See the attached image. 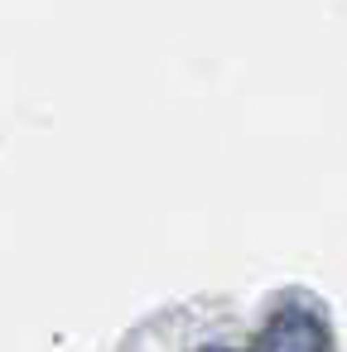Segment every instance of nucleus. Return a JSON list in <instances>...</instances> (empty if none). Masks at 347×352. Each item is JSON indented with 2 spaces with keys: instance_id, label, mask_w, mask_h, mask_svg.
<instances>
[{
  "instance_id": "obj_1",
  "label": "nucleus",
  "mask_w": 347,
  "mask_h": 352,
  "mask_svg": "<svg viewBox=\"0 0 347 352\" xmlns=\"http://www.w3.org/2000/svg\"><path fill=\"white\" fill-rule=\"evenodd\" d=\"M256 352H328V333L309 309H280L260 328Z\"/></svg>"
},
{
  "instance_id": "obj_2",
  "label": "nucleus",
  "mask_w": 347,
  "mask_h": 352,
  "mask_svg": "<svg viewBox=\"0 0 347 352\" xmlns=\"http://www.w3.org/2000/svg\"><path fill=\"white\" fill-rule=\"evenodd\" d=\"M198 352H232V347H198Z\"/></svg>"
}]
</instances>
